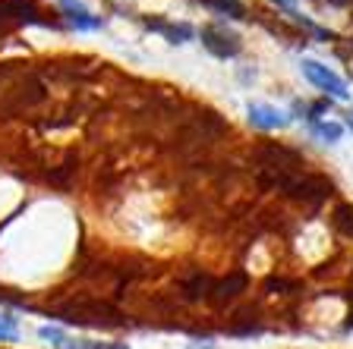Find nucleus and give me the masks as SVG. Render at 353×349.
<instances>
[{"instance_id":"obj_1","label":"nucleus","mask_w":353,"mask_h":349,"mask_svg":"<svg viewBox=\"0 0 353 349\" xmlns=\"http://www.w3.org/2000/svg\"><path fill=\"white\" fill-rule=\"evenodd\" d=\"M51 318L70 328H98V330H120V328H139L130 315L120 312L110 299H95V296H73L48 308Z\"/></svg>"},{"instance_id":"obj_2","label":"nucleus","mask_w":353,"mask_h":349,"mask_svg":"<svg viewBox=\"0 0 353 349\" xmlns=\"http://www.w3.org/2000/svg\"><path fill=\"white\" fill-rule=\"evenodd\" d=\"M221 330L228 337H262L268 330V321H265V312L259 302H243L228 315Z\"/></svg>"},{"instance_id":"obj_3","label":"nucleus","mask_w":353,"mask_h":349,"mask_svg":"<svg viewBox=\"0 0 353 349\" xmlns=\"http://www.w3.org/2000/svg\"><path fill=\"white\" fill-rule=\"evenodd\" d=\"M284 192L290 198H296V202H309L312 208H316V204H322L325 198L334 192V182L325 180V176H319V173H303V176H290L287 186H284Z\"/></svg>"},{"instance_id":"obj_4","label":"nucleus","mask_w":353,"mask_h":349,"mask_svg":"<svg viewBox=\"0 0 353 349\" xmlns=\"http://www.w3.org/2000/svg\"><path fill=\"white\" fill-rule=\"evenodd\" d=\"M214 280L218 277L208 274V271L196 268L190 274H183L176 280V299L186 302V306H199V302H208L212 299V290H214Z\"/></svg>"},{"instance_id":"obj_5","label":"nucleus","mask_w":353,"mask_h":349,"mask_svg":"<svg viewBox=\"0 0 353 349\" xmlns=\"http://www.w3.org/2000/svg\"><path fill=\"white\" fill-rule=\"evenodd\" d=\"M243 293H250V274H246V271H228L224 277L214 280V290H212L208 306L228 308V306H234Z\"/></svg>"},{"instance_id":"obj_6","label":"nucleus","mask_w":353,"mask_h":349,"mask_svg":"<svg viewBox=\"0 0 353 349\" xmlns=\"http://www.w3.org/2000/svg\"><path fill=\"white\" fill-rule=\"evenodd\" d=\"M303 76H306L309 82H312V85L316 88H322L325 95H331V98H341V101H344L347 95H350V92H347V82L341 79L338 73H334V70H328V66L325 63H319V60H303Z\"/></svg>"},{"instance_id":"obj_7","label":"nucleus","mask_w":353,"mask_h":349,"mask_svg":"<svg viewBox=\"0 0 353 349\" xmlns=\"http://www.w3.org/2000/svg\"><path fill=\"white\" fill-rule=\"evenodd\" d=\"M202 44H205L208 54H214V57H221V60L236 57V54H240V47H243L240 35H234V32H228V29H221V25H205V29H202Z\"/></svg>"},{"instance_id":"obj_8","label":"nucleus","mask_w":353,"mask_h":349,"mask_svg":"<svg viewBox=\"0 0 353 349\" xmlns=\"http://www.w3.org/2000/svg\"><path fill=\"white\" fill-rule=\"evenodd\" d=\"M246 114H250V123L256 129H284V126H290V114L272 107V104H250Z\"/></svg>"},{"instance_id":"obj_9","label":"nucleus","mask_w":353,"mask_h":349,"mask_svg":"<svg viewBox=\"0 0 353 349\" xmlns=\"http://www.w3.org/2000/svg\"><path fill=\"white\" fill-rule=\"evenodd\" d=\"M60 7H63V16L73 22L76 29H101V25H104V19L92 16V13H88V10L79 3V0H60Z\"/></svg>"},{"instance_id":"obj_10","label":"nucleus","mask_w":353,"mask_h":349,"mask_svg":"<svg viewBox=\"0 0 353 349\" xmlns=\"http://www.w3.org/2000/svg\"><path fill=\"white\" fill-rule=\"evenodd\" d=\"M41 98H44V82L38 79V76H29V79L16 88L13 107H29V104H38Z\"/></svg>"},{"instance_id":"obj_11","label":"nucleus","mask_w":353,"mask_h":349,"mask_svg":"<svg viewBox=\"0 0 353 349\" xmlns=\"http://www.w3.org/2000/svg\"><path fill=\"white\" fill-rule=\"evenodd\" d=\"M145 29L161 32L170 44H186V41H192V35H196L190 25H168V22H161V19H145Z\"/></svg>"},{"instance_id":"obj_12","label":"nucleus","mask_w":353,"mask_h":349,"mask_svg":"<svg viewBox=\"0 0 353 349\" xmlns=\"http://www.w3.org/2000/svg\"><path fill=\"white\" fill-rule=\"evenodd\" d=\"M265 290H268V293H278V296H296V293L303 290V284H300V280H294V277L272 274L268 280H265Z\"/></svg>"},{"instance_id":"obj_13","label":"nucleus","mask_w":353,"mask_h":349,"mask_svg":"<svg viewBox=\"0 0 353 349\" xmlns=\"http://www.w3.org/2000/svg\"><path fill=\"white\" fill-rule=\"evenodd\" d=\"M331 226H334L341 236L353 240V204H338L334 214H331Z\"/></svg>"},{"instance_id":"obj_14","label":"nucleus","mask_w":353,"mask_h":349,"mask_svg":"<svg viewBox=\"0 0 353 349\" xmlns=\"http://www.w3.org/2000/svg\"><path fill=\"white\" fill-rule=\"evenodd\" d=\"M0 343H19V318L0 312Z\"/></svg>"},{"instance_id":"obj_15","label":"nucleus","mask_w":353,"mask_h":349,"mask_svg":"<svg viewBox=\"0 0 353 349\" xmlns=\"http://www.w3.org/2000/svg\"><path fill=\"white\" fill-rule=\"evenodd\" d=\"M205 7L218 10V13H228L234 16V19H246V7H243L240 0H202Z\"/></svg>"},{"instance_id":"obj_16","label":"nucleus","mask_w":353,"mask_h":349,"mask_svg":"<svg viewBox=\"0 0 353 349\" xmlns=\"http://www.w3.org/2000/svg\"><path fill=\"white\" fill-rule=\"evenodd\" d=\"M66 330L63 328H57V324H44V328H38V340H44L48 346H54V349H60L66 343Z\"/></svg>"},{"instance_id":"obj_17","label":"nucleus","mask_w":353,"mask_h":349,"mask_svg":"<svg viewBox=\"0 0 353 349\" xmlns=\"http://www.w3.org/2000/svg\"><path fill=\"white\" fill-rule=\"evenodd\" d=\"M312 132H316V138L328 142V145L341 142V126L338 123H312Z\"/></svg>"},{"instance_id":"obj_18","label":"nucleus","mask_w":353,"mask_h":349,"mask_svg":"<svg viewBox=\"0 0 353 349\" xmlns=\"http://www.w3.org/2000/svg\"><path fill=\"white\" fill-rule=\"evenodd\" d=\"M274 3H278L281 10H287V13H290V16L296 13V0H274Z\"/></svg>"},{"instance_id":"obj_19","label":"nucleus","mask_w":353,"mask_h":349,"mask_svg":"<svg viewBox=\"0 0 353 349\" xmlns=\"http://www.w3.org/2000/svg\"><path fill=\"white\" fill-rule=\"evenodd\" d=\"M328 3H331V7H350L353 0H328Z\"/></svg>"},{"instance_id":"obj_20","label":"nucleus","mask_w":353,"mask_h":349,"mask_svg":"<svg viewBox=\"0 0 353 349\" xmlns=\"http://www.w3.org/2000/svg\"><path fill=\"white\" fill-rule=\"evenodd\" d=\"M108 349H130L126 343H108Z\"/></svg>"},{"instance_id":"obj_21","label":"nucleus","mask_w":353,"mask_h":349,"mask_svg":"<svg viewBox=\"0 0 353 349\" xmlns=\"http://www.w3.org/2000/svg\"><path fill=\"white\" fill-rule=\"evenodd\" d=\"M347 126L353 129V110H347Z\"/></svg>"}]
</instances>
